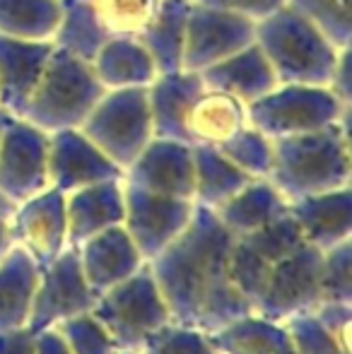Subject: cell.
<instances>
[{
  "label": "cell",
  "instance_id": "14",
  "mask_svg": "<svg viewBox=\"0 0 352 354\" xmlns=\"http://www.w3.org/2000/svg\"><path fill=\"white\" fill-rule=\"evenodd\" d=\"M212 212L232 236H244L285 217L287 201L268 178H254Z\"/></svg>",
  "mask_w": 352,
  "mask_h": 354
},
{
  "label": "cell",
  "instance_id": "15",
  "mask_svg": "<svg viewBox=\"0 0 352 354\" xmlns=\"http://www.w3.org/2000/svg\"><path fill=\"white\" fill-rule=\"evenodd\" d=\"M220 354H295L285 323L249 311L207 333Z\"/></svg>",
  "mask_w": 352,
  "mask_h": 354
},
{
  "label": "cell",
  "instance_id": "3",
  "mask_svg": "<svg viewBox=\"0 0 352 354\" xmlns=\"http://www.w3.org/2000/svg\"><path fill=\"white\" fill-rule=\"evenodd\" d=\"M268 181L287 203L295 198L345 188L350 183L348 152L333 138L326 136L285 140L272 152Z\"/></svg>",
  "mask_w": 352,
  "mask_h": 354
},
{
  "label": "cell",
  "instance_id": "13",
  "mask_svg": "<svg viewBox=\"0 0 352 354\" xmlns=\"http://www.w3.org/2000/svg\"><path fill=\"white\" fill-rule=\"evenodd\" d=\"M48 188H56L63 196L82 186L99 181L123 178V169L116 167L102 149L82 140H66L48 152Z\"/></svg>",
  "mask_w": 352,
  "mask_h": 354
},
{
  "label": "cell",
  "instance_id": "7",
  "mask_svg": "<svg viewBox=\"0 0 352 354\" xmlns=\"http://www.w3.org/2000/svg\"><path fill=\"white\" fill-rule=\"evenodd\" d=\"M123 196H126L123 229L133 239L145 263L174 241L191 222L196 210L193 201L147 193L126 181H123Z\"/></svg>",
  "mask_w": 352,
  "mask_h": 354
},
{
  "label": "cell",
  "instance_id": "16",
  "mask_svg": "<svg viewBox=\"0 0 352 354\" xmlns=\"http://www.w3.org/2000/svg\"><path fill=\"white\" fill-rule=\"evenodd\" d=\"M39 275V266L19 246L0 258V333L27 326Z\"/></svg>",
  "mask_w": 352,
  "mask_h": 354
},
{
  "label": "cell",
  "instance_id": "24",
  "mask_svg": "<svg viewBox=\"0 0 352 354\" xmlns=\"http://www.w3.org/2000/svg\"><path fill=\"white\" fill-rule=\"evenodd\" d=\"M34 354H71V350L56 328H46L34 335Z\"/></svg>",
  "mask_w": 352,
  "mask_h": 354
},
{
  "label": "cell",
  "instance_id": "21",
  "mask_svg": "<svg viewBox=\"0 0 352 354\" xmlns=\"http://www.w3.org/2000/svg\"><path fill=\"white\" fill-rule=\"evenodd\" d=\"M285 328L290 333L295 354H348L328 335V330L316 321L311 311L287 318Z\"/></svg>",
  "mask_w": 352,
  "mask_h": 354
},
{
  "label": "cell",
  "instance_id": "9",
  "mask_svg": "<svg viewBox=\"0 0 352 354\" xmlns=\"http://www.w3.org/2000/svg\"><path fill=\"white\" fill-rule=\"evenodd\" d=\"M77 258H80V268L87 284L97 294L128 280L133 272L145 266V258L140 256L123 224L109 227L87 239L82 246H77Z\"/></svg>",
  "mask_w": 352,
  "mask_h": 354
},
{
  "label": "cell",
  "instance_id": "1",
  "mask_svg": "<svg viewBox=\"0 0 352 354\" xmlns=\"http://www.w3.org/2000/svg\"><path fill=\"white\" fill-rule=\"evenodd\" d=\"M232 243L215 212L196 205L186 229L147 261L174 323L212 333L254 311L232 277Z\"/></svg>",
  "mask_w": 352,
  "mask_h": 354
},
{
  "label": "cell",
  "instance_id": "5",
  "mask_svg": "<svg viewBox=\"0 0 352 354\" xmlns=\"http://www.w3.org/2000/svg\"><path fill=\"white\" fill-rule=\"evenodd\" d=\"M97 297L99 294L89 287L85 275H82L77 248L68 246L39 275L27 328L37 335V333L58 326L68 318L92 311Z\"/></svg>",
  "mask_w": 352,
  "mask_h": 354
},
{
  "label": "cell",
  "instance_id": "19",
  "mask_svg": "<svg viewBox=\"0 0 352 354\" xmlns=\"http://www.w3.org/2000/svg\"><path fill=\"white\" fill-rule=\"evenodd\" d=\"M66 340L71 354H116L118 345L106 333V328L92 316V311L73 316L53 326Z\"/></svg>",
  "mask_w": 352,
  "mask_h": 354
},
{
  "label": "cell",
  "instance_id": "4",
  "mask_svg": "<svg viewBox=\"0 0 352 354\" xmlns=\"http://www.w3.org/2000/svg\"><path fill=\"white\" fill-rule=\"evenodd\" d=\"M321 256L319 248L304 243L277 263L254 301V311L277 323L314 311L321 304Z\"/></svg>",
  "mask_w": 352,
  "mask_h": 354
},
{
  "label": "cell",
  "instance_id": "17",
  "mask_svg": "<svg viewBox=\"0 0 352 354\" xmlns=\"http://www.w3.org/2000/svg\"><path fill=\"white\" fill-rule=\"evenodd\" d=\"M251 181L254 176L234 167L217 149L193 152V203L196 205L215 210Z\"/></svg>",
  "mask_w": 352,
  "mask_h": 354
},
{
  "label": "cell",
  "instance_id": "8",
  "mask_svg": "<svg viewBox=\"0 0 352 354\" xmlns=\"http://www.w3.org/2000/svg\"><path fill=\"white\" fill-rule=\"evenodd\" d=\"M10 232L12 246L27 251L39 270H44L68 248L66 196L56 188H46L15 205Z\"/></svg>",
  "mask_w": 352,
  "mask_h": 354
},
{
  "label": "cell",
  "instance_id": "23",
  "mask_svg": "<svg viewBox=\"0 0 352 354\" xmlns=\"http://www.w3.org/2000/svg\"><path fill=\"white\" fill-rule=\"evenodd\" d=\"M0 354H34V333L27 326L0 333Z\"/></svg>",
  "mask_w": 352,
  "mask_h": 354
},
{
  "label": "cell",
  "instance_id": "10",
  "mask_svg": "<svg viewBox=\"0 0 352 354\" xmlns=\"http://www.w3.org/2000/svg\"><path fill=\"white\" fill-rule=\"evenodd\" d=\"M123 214H126L123 178L99 181L66 193L68 246L77 248L94 234L123 224Z\"/></svg>",
  "mask_w": 352,
  "mask_h": 354
},
{
  "label": "cell",
  "instance_id": "25",
  "mask_svg": "<svg viewBox=\"0 0 352 354\" xmlns=\"http://www.w3.org/2000/svg\"><path fill=\"white\" fill-rule=\"evenodd\" d=\"M15 205L8 198L0 196V258L12 248V232H10V219H12Z\"/></svg>",
  "mask_w": 352,
  "mask_h": 354
},
{
  "label": "cell",
  "instance_id": "6",
  "mask_svg": "<svg viewBox=\"0 0 352 354\" xmlns=\"http://www.w3.org/2000/svg\"><path fill=\"white\" fill-rule=\"evenodd\" d=\"M304 243V236L290 214L275 219L259 232L234 236L230 251L232 277H234L239 292L244 294V299L251 304V308H254V301L259 299L272 268Z\"/></svg>",
  "mask_w": 352,
  "mask_h": 354
},
{
  "label": "cell",
  "instance_id": "22",
  "mask_svg": "<svg viewBox=\"0 0 352 354\" xmlns=\"http://www.w3.org/2000/svg\"><path fill=\"white\" fill-rule=\"evenodd\" d=\"M316 316V321L328 330V335L343 347L345 352L352 354V337H350V326H352V304L345 301H321L319 306L311 311Z\"/></svg>",
  "mask_w": 352,
  "mask_h": 354
},
{
  "label": "cell",
  "instance_id": "2",
  "mask_svg": "<svg viewBox=\"0 0 352 354\" xmlns=\"http://www.w3.org/2000/svg\"><path fill=\"white\" fill-rule=\"evenodd\" d=\"M92 316L106 328L118 350L126 352H138L150 333L172 321L167 301L147 263L128 280L99 294Z\"/></svg>",
  "mask_w": 352,
  "mask_h": 354
},
{
  "label": "cell",
  "instance_id": "20",
  "mask_svg": "<svg viewBox=\"0 0 352 354\" xmlns=\"http://www.w3.org/2000/svg\"><path fill=\"white\" fill-rule=\"evenodd\" d=\"M352 241L338 243L321 256V301L352 304Z\"/></svg>",
  "mask_w": 352,
  "mask_h": 354
},
{
  "label": "cell",
  "instance_id": "18",
  "mask_svg": "<svg viewBox=\"0 0 352 354\" xmlns=\"http://www.w3.org/2000/svg\"><path fill=\"white\" fill-rule=\"evenodd\" d=\"M138 354H220L210 342L207 333L181 323H165L147 335Z\"/></svg>",
  "mask_w": 352,
  "mask_h": 354
},
{
  "label": "cell",
  "instance_id": "12",
  "mask_svg": "<svg viewBox=\"0 0 352 354\" xmlns=\"http://www.w3.org/2000/svg\"><path fill=\"white\" fill-rule=\"evenodd\" d=\"M123 181L157 196L193 201V152L178 145H157L138 154Z\"/></svg>",
  "mask_w": 352,
  "mask_h": 354
},
{
  "label": "cell",
  "instance_id": "11",
  "mask_svg": "<svg viewBox=\"0 0 352 354\" xmlns=\"http://www.w3.org/2000/svg\"><path fill=\"white\" fill-rule=\"evenodd\" d=\"M287 214L295 219L302 236L321 253L348 241L350 227V188L295 198L287 203Z\"/></svg>",
  "mask_w": 352,
  "mask_h": 354
},
{
  "label": "cell",
  "instance_id": "26",
  "mask_svg": "<svg viewBox=\"0 0 352 354\" xmlns=\"http://www.w3.org/2000/svg\"><path fill=\"white\" fill-rule=\"evenodd\" d=\"M116 354H138V352H126V350H118Z\"/></svg>",
  "mask_w": 352,
  "mask_h": 354
}]
</instances>
